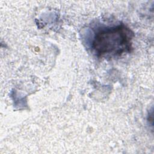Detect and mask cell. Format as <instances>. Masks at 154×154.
Returning <instances> with one entry per match:
<instances>
[{
    "mask_svg": "<svg viewBox=\"0 0 154 154\" xmlns=\"http://www.w3.org/2000/svg\"><path fill=\"white\" fill-rule=\"evenodd\" d=\"M134 36L133 32L123 23L101 27L94 33L91 48L98 57H120L131 51Z\"/></svg>",
    "mask_w": 154,
    "mask_h": 154,
    "instance_id": "6da1fadb",
    "label": "cell"
}]
</instances>
